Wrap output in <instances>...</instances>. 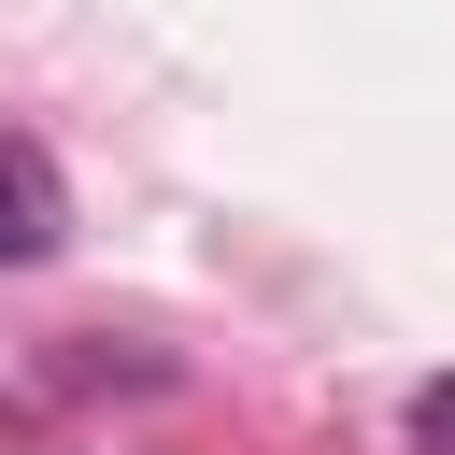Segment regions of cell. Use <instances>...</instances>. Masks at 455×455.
Instances as JSON below:
<instances>
[{"mask_svg":"<svg viewBox=\"0 0 455 455\" xmlns=\"http://www.w3.org/2000/svg\"><path fill=\"white\" fill-rule=\"evenodd\" d=\"M57 242H71V185L28 128H0V270H43Z\"/></svg>","mask_w":455,"mask_h":455,"instance_id":"6da1fadb","label":"cell"},{"mask_svg":"<svg viewBox=\"0 0 455 455\" xmlns=\"http://www.w3.org/2000/svg\"><path fill=\"white\" fill-rule=\"evenodd\" d=\"M412 455H455V370H441V384H412Z\"/></svg>","mask_w":455,"mask_h":455,"instance_id":"7a4b0ae2","label":"cell"}]
</instances>
